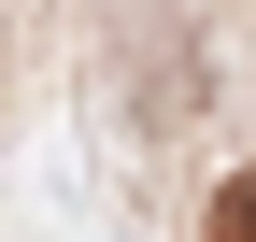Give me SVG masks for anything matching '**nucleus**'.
I'll return each mask as SVG.
<instances>
[{
    "label": "nucleus",
    "mask_w": 256,
    "mask_h": 242,
    "mask_svg": "<svg viewBox=\"0 0 256 242\" xmlns=\"http://www.w3.org/2000/svg\"><path fill=\"white\" fill-rule=\"evenodd\" d=\"M214 242H256V171H228V186H214Z\"/></svg>",
    "instance_id": "1"
}]
</instances>
